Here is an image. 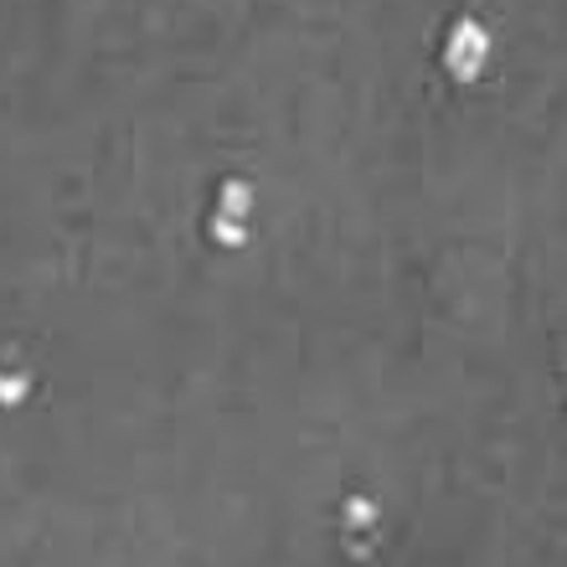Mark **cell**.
Listing matches in <instances>:
<instances>
[{
    "label": "cell",
    "mask_w": 567,
    "mask_h": 567,
    "mask_svg": "<svg viewBox=\"0 0 567 567\" xmlns=\"http://www.w3.org/2000/svg\"><path fill=\"white\" fill-rule=\"evenodd\" d=\"M27 392H31V377L27 372H0V408H16Z\"/></svg>",
    "instance_id": "5"
},
{
    "label": "cell",
    "mask_w": 567,
    "mask_h": 567,
    "mask_svg": "<svg viewBox=\"0 0 567 567\" xmlns=\"http://www.w3.org/2000/svg\"><path fill=\"white\" fill-rule=\"evenodd\" d=\"M341 526L346 537H367V532H377V501L372 495H351L341 506Z\"/></svg>",
    "instance_id": "3"
},
{
    "label": "cell",
    "mask_w": 567,
    "mask_h": 567,
    "mask_svg": "<svg viewBox=\"0 0 567 567\" xmlns=\"http://www.w3.org/2000/svg\"><path fill=\"white\" fill-rule=\"evenodd\" d=\"M485 62H491V31L480 27L475 16L454 21V27H449V42H444V68L460 78V83H475V78L485 73Z\"/></svg>",
    "instance_id": "1"
},
{
    "label": "cell",
    "mask_w": 567,
    "mask_h": 567,
    "mask_svg": "<svg viewBox=\"0 0 567 567\" xmlns=\"http://www.w3.org/2000/svg\"><path fill=\"white\" fill-rule=\"evenodd\" d=\"M212 238L223 243V248H238V243H248V223H233V217L212 212Z\"/></svg>",
    "instance_id": "4"
},
{
    "label": "cell",
    "mask_w": 567,
    "mask_h": 567,
    "mask_svg": "<svg viewBox=\"0 0 567 567\" xmlns=\"http://www.w3.org/2000/svg\"><path fill=\"white\" fill-rule=\"evenodd\" d=\"M217 217L248 223V217H254V186H248V181H227L223 192H217Z\"/></svg>",
    "instance_id": "2"
}]
</instances>
